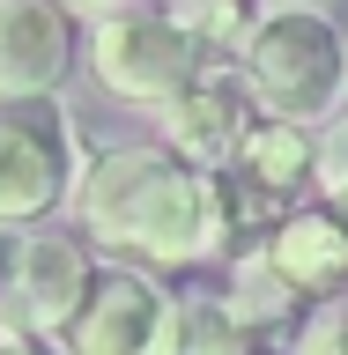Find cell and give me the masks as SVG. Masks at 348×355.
<instances>
[{
	"mask_svg": "<svg viewBox=\"0 0 348 355\" xmlns=\"http://www.w3.org/2000/svg\"><path fill=\"white\" fill-rule=\"evenodd\" d=\"M171 22H185L208 52H230V44L260 22V0H156Z\"/></svg>",
	"mask_w": 348,
	"mask_h": 355,
	"instance_id": "4fadbf2b",
	"label": "cell"
},
{
	"mask_svg": "<svg viewBox=\"0 0 348 355\" xmlns=\"http://www.w3.org/2000/svg\"><path fill=\"white\" fill-rule=\"evenodd\" d=\"M74 222L89 244H104L133 266L178 274V266H208L230 252V222H222L215 171L185 163L163 141H133L104 148L97 163L74 171Z\"/></svg>",
	"mask_w": 348,
	"mask_h": 355,
	"instance_id": "6da1fadb",
	"label": "cell"
},
{
	"mask_svg": "<svg viewBox=\"0 0 348 355\" xmlns=\"http://www.w3.org/2000/svg\"><path fill=\"white\" fill-rule=\"evenodd\" d=\"M200 60H208V44L185 22H171L156 0L149 8H104L82 44V67L97 74V89L119 96V104H141V111H156L171 89H185Z\"/></svg>",
	"mask_w": 348,
	"mask_h": 355,
	"instance_id": "3957f363",
	"label": "cell"
},
{
	"mask_svg": "<svg viewBox=\"0 0 348 355\" xmlns=\"http://www.w3.org/2000/svg\"><path fill=\"white\" fill-rule=\"evenodd\" d=\"M289 355H348V296H319L289 326Z\"/></svg>",
	"mask_w": 348,
	"mask_h": 355,
	"instance_id": "9a60e30c",
	"label": "cell"
},
{
	"mask_svg": "<svg viewBox=\"0 0 348 355\" xmlns=\"http://www.w3.org/2000/svg\"><path fill=\"white\" fill-rule=\"evenodd\" d=\"M89 266H97V252H89V237L74 230H38L30 222V237H22L15 266H8V326H30V333H60L67 311L82 304L89 288Z\"/></svg>",
	"mask_w": 348,
	"mask_h": 355,
	"instance_id": "9c48e42d",
	"label": "cell"
},
{
	"mask_svg": "<svg viewBox=\"0 0 348 355\" xmlns=\"http://www.w3.org/2000/svg\"><path fill=\"white\" fill-rule=\"evenodd\" d=\"M215 193H222L230 237H260L282 207L311 200V126L274 119V111H252V126L215 163Z\"/></svg>",
	"mask_w": 348,
	"mask_h": 355,
	"instance_id": "5b68a950",
	"label": "cell"
},
{
	"mask_svg": "<svg viewBox=\"0 0 348 355\" xmlns=\"http://www.w3.org/2000/svg\"><path fill=\"white\" fill-rule=\"evenodd\" d=\"M311 200L348 215V111H326V126H311Z\"/></svg>",
	"mask_w": 348,
	"mask_h": 355,
	"instance_id": "5bb4252c",
	"label": "cell"
},
{
	"mask_svg": "<svg viewBox=\"0 0 348 355\" xmlns=\"http://www.w3.org/2000/svg\"><path fill=\"white\" fill-rule=\"evenodd\" d=\"M252 111L260 104H252L238 60H230V52H208V60L193 67V82L156 104V126H163V148H178L185 163H200V171H215L222 155H230V141L252 126Z\"/></svg>",
	"mask_w": 348,
	"mask_h": 355,
	"instance_id": "52a82bcc",
	"label": "cell"
},
{
	"mask_svg": "<svg viewBox=\"0 0 348 355\" xmlns=\"http://www.w3.org/2000/svg\"><path fill=\"white\" fill-rule=\"evenodd\" d=\"M0 355H60V340H52V333H30V326H8V318H0Z\"/></svg>",
	"mask_w": 348,
	"mask_h": 355,
	"instance_id": "2e32d148",
	"label": "cell"
},
{
	"mask_svg": "<svg viewBox=\"0 0 348 355\" xmlns=\"http://www.w3.org/2000/svg\"><path fill=\"white\" fill-rule=\"evenodd\" d=\"M67 8H74V15H82V8H111V0H67Z\"/></svg>",
	"mask_w": 348,
	"mask_h": 355,
	"instance_id": "e0dca14e",
	"label": "cell"
},
{
	"mask_svg": "<svg viewBox=\"0 0 348 355\" xmlns=\"http://www.w3.org/2000/svg\"><path fill=\"white\" fill-rule=\"evenodd\" d=\"M252 104L297 126H319L348 96V60H341V22L326 8H267L238 44H230Z\"/></svg>",
	"mask_w": 348,
	"mask_h": 355,
	"instance_id": "7a4b0ae2",
	"label": "cell"
},
{
	"mask_svg": "<svg viewBox=\"0 0 348 355\" xmlns=\"http://www.w3.org/2000/svg\"><path fill=\"white\" fill-rule=\"evenodd\" d=\"M171 355H267V333H252L222 296H178Z\"/></svg>",
	"mask_w": 348,
	"mask_h": 355,
	"instance_id": "7c38bea8",
	"label": "cell"
},
{
	"mask_svg": "<svg viewBox=\"0 0 348 355\" xmlns=\"http://www.w3.org/2000/svg\"><path fill=\"white\" fill-rule=\"evenodd\" d=\"M341 60H348V22H341Z\"/></svg>",
	"mask_w": 348,
	"mask_h": 355,
	"instance_id": "ac0fdd59",
	"label": "cell"
},
{
	"mask_svg": "<svg viewBox=\"0 0 348 355\" xmlns=\"http://www.w3.org/2000/svg\"><path fill=\"white\" fill-rule=\"evenodd\" d=\"M74 171H82V148L60 96H0V230L60 215Z\"/></svg>",
	"mask_w": 348,
	"mask_h": 355,
	"instance_id": "277c9868",
	"label": "cell"
},
{
	"mask_svg": "<svg viewBox=\"0 0 348 355\" xmlns=\"http://www.w3.org/2000/svg\"><path fill=\"white\" fill-rule=\"evenodd\" d=\"M252 244L267 252V266H274L304 304L341 296V288H348V215H333V207H319V200L282 207Z\"/></svg>",
	"mask_w": 348,
	"mask_h": 355,
	"instance_id": "30bf717a",
	"label": "cell"
},
{
	"mask_svg": "<svg viewBox=\"0 0 348 355\" xmlns=\"http://www.w3.org/2000/svg\"><path fill=\"white\" fill-rule=\"evenodd\" d=\"M171 318L178 296L156 282V266H89L82 304L67 311V326L52 333L60 355H171Z\"/></svg>",
	"mask_w": 348,
	"mask_h": 355,
	"instance_id": "8992f818",
	"label": "cell"
},
{
	"mask_svg": "<svg viewBox=\"0 0 348 355\" xmlns=\"http://www.w3.org/2000/svg\"><path fill=\"white\" fill-rule=\"evenodd\" d=\"M215 296L238 311L252 333H289L297 318H304V296H297V288H289L282 274L267 266V252H260V244H245L238 259H230V282H222Z\"/></svg>",
	"mask_w": 348,
	"mask_h": 355,
	"instance_id": "8fae6325",
	"label": "cell"
},
{
	"mask_svg": "<svg viewBox=\"0 0 348 355\" xmlns=\"http://www.w3.org/2000/svg\"><path fill=\"white\" fill-rule=\"evenodd\" d=\"M82 67L67 0H0V96H60Z\"/></svg>",
	"mask_w": 348,
	"mask_h": 355,
	"instance_id": "ba28073f",
	"label": "cell"
}]
</instances>
